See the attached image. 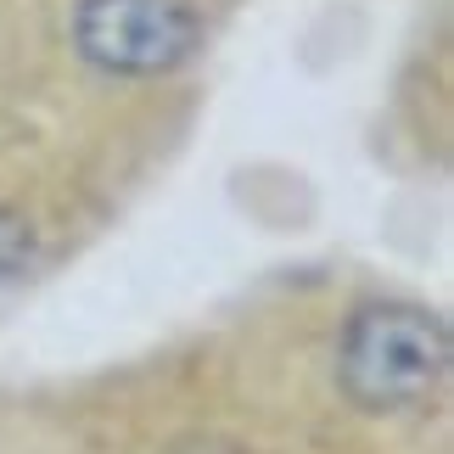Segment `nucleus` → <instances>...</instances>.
Returning <instances> with one entry per match:
<instances>
[{"label":"nucleus","instance_id":"2","mask_svg":"<svg viewBox=\"0 0 454 454\" xmlns=\"http://www.w3.org/2000/svg\"><path fill=\"white\" fill-rule=\"evenodd\" d=\"M432 371H438V337L421 314L376 309L359 320L354 348H348L354 393H364L371 404H404L432 381Z\"/></svg>","mask_w":454,"mask_h":454},{"label":"nucleus","instance_id":"1","mask_svg":"<svg viewBox=\"0 0 454 454\" xmlns=\"http://www.w3.org/2000/svg\"><path fill=\"white\" fill-rule=\"evenodd\" d=\"M197 34L202 23L191 12V0H84L74 23L84 62L124 79L180 67L197 51Z\"/></svg>","mask_w":454,"mask_h":454}]
</instances>
